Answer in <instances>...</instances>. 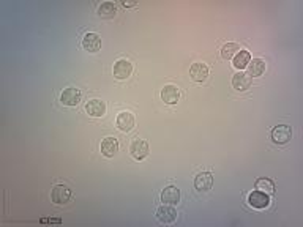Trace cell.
I'll return each instance as SVG.
<instances>
[{"mask_svg":"<svg viewBox=\"0 0 303 227\" xmlns=\"http://www.w3.org/2000/svg\"><path fill=\"white\" fill-rule=\"evenodd\" d=\"M248 74L249 76H253V77H259V76H262L265 73V62L262 58H253V60H249V63H248Z\"/></svg>","mask_w":303,"mask_h":227,"instance_id":"17","label":"cell"},{"mask_svg":"<svg viewBox=\"0 0 303 227\" xmlns=\"http://www.w3.org/2000/svg\"><path fill=\"white\" fill-rule=\"evenodd\" d=\"M81 98H82V93L77 89H73V87H68V89H65L62 92V95H60V101H62V104L70 106V108L77 106Z\"/></svg>","mask_w":303,"mask_h":227,"instance_id":"5","label":"cell"},{"mask_svg":"<svg viewBox=\"0 0 303 227\" xmlns=\"http://www.w3.org/2000/svg\"><path fill=\"white\" fill-rule=\"evenodd\" d=\"M256 189L262 191L267 194H273L275 193V183L270 178H259L256 180Z\"/></svg>","mask_w":303,"mask_h":227,"instance_id":"21","label":"cell"},{"mask_svg":"<svg viewBox=\"0 0 303 227\" xmlns=\"http://www.w3.org/2000/svg\"><path fill=\"white\" fill-rule=\"evenodd\" d=\"M180 98V90L177 85H164V89L161 90V100L166 104H176Z\"/></svg>","mask_w":303,"mask_h":227,"instance_id":"12","label":"cell"},{"mask_svg":"<svg viewBox=\"0 0 303 227\" xmlns=\"http://www.w3.org/2000/svg\"><path fill=\"white\" fill-rule=\"evenodd\" d=\"M189 76L194 82H204L209 77V66L205 63H193L189 68Z\"/></svg>","mask_w":303,"mask_h":227,"instance_id":"9","label":"cell"},{"mask_svg":"<svg viewBox=\"0 0 303 227\" xmlns=\"http://www.w3.org/2000/svg\"><path fill=\"white\" fill-rule=\"evenodd\" d=\"M85 111L90 117H103L106 114V104L103 103L101 100H90L87 104H85Z\"/></svg>","mask_w":303,"mask_h":227,"instance_id":"13","label":"cell"},{"mask_svg":"<svg viewBox=\"0 0 303 227\" xmlns=\"http://www.w3.org/2000/svg\"><path fill=\"white\" fill-rule=\"evenodd\" d=\"M117 126L120 131H123V133H128V131H131L133 126H134V115L131 112L128 111H123L120 112L117 115Z\"/></svg>","mask_w":303,"mask_h":227,"instance_id":"10","label":"cell"},{"mask_svg":"<svg viewBox=\"0 0 303 227\" xmlns=\"http://www.w3.org/2000/svg\"><path fill=\"white\" fill-rule=\"evenodd\" d=\"M149 152H150L149 144L142 141V139H136V141H133L131 145H129V153H131V156L137 161L147 158V156H149Z\"/></svg>","mask_w":303,"mask_h":227,"instance_id":"4","label":"cell"},{"mask_svg":"<svg viewBox=\"0 0 303 227\" xmlns=\"http://www.w3.org/2000/svg\"><path fill=\"white\" fill-rule=\"evenodd\" d=\"M213 185V177L210 172H201L194 178V188L197 191H209Z\"/></svg>","mask_w":303,"mask_h":227,"instance_id":"15","label":"cell"},{"mask_svg":"<svg viewBox=\"0 0 303 227\" xmlns=\"http://www.w3.org/2000/svg\"><path fill=\"white\" fill-rule=\"evenodd\" d=\"M98 14L100 17H105V19H111V17H114L117 14V6L114 2H105L101 3L100 8H98Z\"/></svg>","mask_w":303,"mask_h":227,"instance_id":"19","label":"cell"},{"mask_svg":"<svg viewBox=\"0 0 303 227\" xmlns=\"http://www.w3.org/2000/svg\"><path fill=\"white\" fill-rule=\"evenodd\" d=\"M119 152V142L114 137H106L105 141L101 142V153L106 156V158H112L116 153Z\"/></svg>","mask_w":303,"mask_h":227,"instance_id":"16","label":"cell"},{"mask_svg":"<svg viewBox=\"0 0 303 227\" xmlns=\"http://www.w3.org/2000/svg\"><path fill=\"white\" fill-rule=\"evenodd\" d=\"M71 199V189L66 185H57L51 191V200L57 205H63L68 204Z\"/></svg>","mask_w":303,"mask_h":227,"instance_id":"1","label":"cell"},{"mask_svg":"<svg viewBox=\"0 0 303 227\" xmlns=\"http://www.w3.org/2000/svg\"><path fill=\"white\" fill-rule=\"evenodd\" d=\"M161 202L168 205H177L180 202V189H177L176 186L164 188L161 193Z\"/></svg>","mask_w":303,"mask_h":227,"instance_id":"14","label":"cell"},{"mask_svg":"<svg viewBox=\"0 0 303 227\" xmlns=\"http://www.w3.org/2000/svg\"><path fill=\"white\" fill-rule=\"evenodd\" d=\"M82 48L89 52H98L101 49V38L98 33L89 32L82 38Z\"/></svg>","mask_w":303,"mask_h":227,"instance_id":"8","label":"cell"},{"mask_svg":"<svg viewBox=\"0 0 303 227\" xmlns=\"http://www.w3.org/2000/svg\"><path fill=\"white\" fill-rule=\"evenodd\" d=\"M240 51V46L237 45V43H228V45H224L221 48V57L224 60H231L236 57V54Z\"/></svg>","mask_w":303,"mask_h":227,"instance_id":"20","label":"cell"},{"mask_svg":"<svg viewBox=\"0 0 303 227\" xmlns=\"http://www.w3.org/2000/svg\"><path fill=\"white\" fill-rule=\"evenodd\" d=\"M249 60H251L249 52H248V51H242V49H240V51L237 52V54H236V57L232 58V65L242 71V69L248 66Z\"/></svg>","mask_w":303,"mask_h":227,"instance_id":"18","label":"cell"},{"mask_svg":"<svg viewBox=\"0 0 303 227\" xmlns=\"http://www.w3.org/2000/svg\"><path fill=\"white\" fill-rule=\"evenodd\" d=\"M133 73V63L126 58L117 60L114 65V76L117 79H128Z\"/></svg>","mask_w":303,"mask_h":227,"instance_id":"6","label":"cell"},{"mask_svg":"<svg viewBox=\"0 0 303 227\" xmlns=\"http://www.w3.org/2000/svg\"><path fill=\"white\" fill-rule=\"evenodd\" d=\"M248 204L253 207V208H257V210H262V208H267L270 205V194L267 193H262V191H253V193H249L248 196Z\"/></svg>","mask_w":303,"mask_h":227,"instance_id":"2","label":"cell"},{"mask_svg":"<svg viewBox=\"0 0 303 227\" xmlns=\"http://www.w3.org/2000/svg\"><path fill=\"white\" fill-rule=\"evenodd\" d=\"M137 3L136 2H126V0H123L122 2V6H125V8H131V6H136Z\"/></svg>","mask_w":303,"mask_h":227,"instance_id":"22","label":"cell"},{"mask_svg":"<svg viewBox=\"0 0 303 227\" xmlns=\"http://www.w3.org/2000/svg\"><path fill=\"white\" fill-rule=\"evenodd\" d=\"M292 139V128L289 125H278L272 131V141L275 144H288Z\"/></svg>","mask_w":303,"mask_h":227,"instance_id":"3","label":"cell"},{"mask_svg":"<svg viewBox=\"0 0 303 227\" xmlns=\"http://www.w3.org/2000/svg\"><path fill=\"white\" fill-rule=\"evenodd\" d=\"M251 85V76L248 73L243 71H239L237 74H234L232 77V87L239 92H245L249 89Z\"/></svg>","mask_w":303,"mask_h":227,"instance_id":"11","label":"cell"},{"mask_svg":"<svg viewBox=\"0 0 303 227\" xmlns=\"http://www.w3.org/2000/svg\"><path fill=\"white\" fill-rule=\"evenodd\" d=\"M157 220L163 224H172L177 220V212L174 207L169 205H161L160 208H157Z\"/></svg>","mask_w":303,"mask_h":227,"instance_id":"7","label":"cell"}]
</instances>
